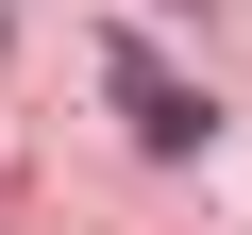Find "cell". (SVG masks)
<instances>
[{"mask_svg":"<svg viewBox=\"0 0 252 235\" xmlns=\"http://www.w3.org/2000/svg\"><path fill=\"white\" fill-rule=\"evenodd\" d=\"M101 101L135 118V151H168V168H185V151L219 135V101H202V84H185V67L152 51V34H101Z\"/></svg>","mask_w":252,"mask_h":235,"instance_id":"1","label":"cell"}]
</instances>
